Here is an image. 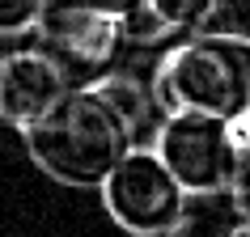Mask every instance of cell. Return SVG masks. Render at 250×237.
<instances>
[{
	"label": "cell",
	"mask_w": 250,
	"mask_h": 237,
	"mask_svg": "<svg viewBox=\"0 0 250 237\" xmlns=\"http://www.w3.org/2000/svg\"><path fill=\"white\" fill-rule=\"evenodd\" d=\"M26 157L51 182L98 191L119 157L132 148V132L93 85H72L60 102L21 132Z\"/></svg>",
	"instance_id": "6da1fadb"
},
{
	"label": "cell",
	"mask_w": 250,
	"mask_h": 237,
	"mask_svg": "<svg viewBox=\"0 0 250 237\" xmlns=\"http://www.w3.org/2000/svg\"><path fill=\"white\" fill-rule=\"evenodd\" d=\"M148 80L166 110H212L237 118L250 106V39L187 30L166 42Z\"/></svg>",
	"instance_id": "7a4b0ae2"
},
{
	"label": "cell",
	"mask_w": 250,
	"mask_h": 237,
	"mask_svg": "<svg viewBox=\"0 0 250 237\" xmlns=\"http://www.w3.org/2000/svg\"><path fill=\"white\" fill-rule=\"evenodd\" d=\"M153 148L187 195H225L246 144L237 136V123L225 115L166 110L157 136H153Z\"/></svg>",
	"instance_id": "3957f363"
},
{
	"label": "cell",
	"mask_w": 250,
	"mask_h": 237,
	"mask_svg": "<svg viewBox=\"0 0 250 237\" xmlns=\"http://www.w3.org/2000/svg\"><path fill=\"white\" fill-rule=\"evenodd\" d=\"M34 42L64 68L72 85H93L98 77L123 68L132 51L123 17H110L77 0H47L34 21Z\"/></svg>",
	"instance_id": "277c9868"
},
{
	"label": "cell",
	"mask_w": 250,
	"mask_h": 237,
	"mask_svg": "<svg viewBox=\"0 0 250 237\" xmlns=\"http://www.w3.org/2000/svg\"><path fill=\"white\" fill-rule=\"evenodd\" d=\"M106 216L127 237H157L187 212V191L178 186L153 144H132L98 186Z\"/></svg>",
	"instance_id": "5b68a950"
},
{
	"label": "cell",
	"mask_w": 250,
	"mask_h": 237,
	"mask_svg": "<svg viewBox=\"0 0 250 237\" xmlns=\"http://www.w3.org/2000/svg\"><path fill=\"white\" fill-rule=\"evenodd\" d=\"M68 89H72L68 72L39 42L0 55V123L13 127L17 136L26 132L30 123H39Z\"/></svg>",
	"instance_id": "8992f818"
},
{
	"label": "cell",
	"mask_w": 250,
	"mask_h": 237,
	"mask_svg": "<svg viewBox=\"0 0 250 237\" xmlns=\"http://www.w3.org/2000/svg\"><path fill=\"white\" fill-rule=\"evenodd\" d=\"M93 89L119 110V118H123L127 132H132V144H153L161 118H166V106L157 102L153 80L136 77V72H127V68H115V72H106V77L93 80Z\"/></svg>",
	"instance_id": "52a82bcc"
},
{
	"label": "cell",
	"mask_w": 250,
	"mask_h": 237,
	"mask_svg": "<svg viewBox=\"0 0 250 237\" xmlns=\"http://www.w3.org/2000/svg\"><path fill=\"white\" fill-rule=\"evenodd\" d=\"M229 224H237V212L229 195H191L187 212L157 237H221Z\"/></svg>",
	"instance_id": "ba28073f"
},
{
	"label": "cell",
	"mask_w": 250,
	"mask_h": 237,
	"mask_svg": "<svg viewBox=\"0 0 250 237\" xmlns=\"http://www.w3.org/2000/svg\"><path fill=\"white\" fill-rule=\"evenodd\" d=\"M195 30L250 39V0H212V9L204 13V21H199Z\"/></svg>",
	"instance_id": "9c48e42d"
},
{
	"label": "cell",
	"mask_w": 250,
	"mask_h": 237,
	"mask_svg": "<svg viewBox=\"0 0 250 237\" xmlns=\"http://www.w3.org/2000/svg\"><path fill=\"white\" fill-rule=\"evenodd\" d=\"M153 4V13L174 30V34H187V30H195L204 21V13L212 9V0H148Z\"/></svg>",
	"instance_id": "30bf717a"
},
{
	"label": "cell",
	"mask_w": 250,
	"mask_h": 237,
	"mask_svg": "<svg viewBox=\"0 0 250 237\" xmlns=\"http://www.w3.org/2000/svg\"><path fill=\"white\" fill-rule=\"evenodd\" d=\"M47 0H0V39L30 34Z\"/></svg>",
	"instance_id": "8fae6325"
},
{
	"label": "cell",
	"mask_w": 250,
	"mask_h": 237,
	"mask_svg": "<svg viewBox=\"0 0 250 237\" xmlns=\"http://www.w3.org/2000/svg\"><path fill=\"white\" fill-rule=\"evenodd\" d=\"M229 203H233V212H237V220L242 224H250V148H242V157H237V170H233V178H229Z\"/></svg>",
	"instance_id": "7c38bea8"
},
{
	"label": "cell",
	"mask_w": 250,
	"mask_h": 237,
	"mask_svg": "<svg viewBox=\"0 0 250 237\" xmlns=\"http://www.w3.org/2000/svg\"><path fill=\"white\" fill-rule=\"evenodd\" d=\"M77 4L102 9V13H110V17H127V13H136L140 4H148V0H77Z\"/></svg>",
	"instance_id": "4fadbf2b"
},
{
	"label": "cell",
	"mask_w": 250,
	"mask_h": 237,
	"mask_svg": "<svg viewBox=\"0 0 250 237\" xmlns=\"http://www.w3.org/2000/svg\"><path fill=\"white\" fill-rule=\"evenodd\" d=\"M233 123H237V136H242V144L250 148V106H246V110H242V115L233 118Z\"/></svg>",
	"instance_id": "5bb4252c"
},
{
	"label": "cell",
	"mask_w": 250,
	"mask_h": 237,
	"mask_svg": "<svg viewBox=\"0 0 250 237\" xmlns=\"http://www.w3.org/2000/svg\"><path fill=\"white\" fill-rule=\"evenodd\" d=\"M221 237H250V224H242V220H237V224H229V229H225Z\"/></svg>",
	"instance_id": "9a60e30c"
}]
</instances>
